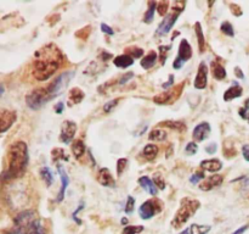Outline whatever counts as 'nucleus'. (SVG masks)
I'll return each instance as SVG.
<instances>
[{
  "instance_id": "nucleus-1",
  "label": "nucleus",
  "mask_w": 249,
  "mask_h": 234,
  "mask_svg": "<svg viewBox=\"0 0 249 234\" xmlns=\"http://www.w3.org/2000/svg\"><path fill=\"white\" fill-rule=\"evenodd\" d=\"M63 60L62 53L55 44H49L36 53L33 76L38 80H48L58 70Z\"/></svg>"
},
{
  "instance_id": "nucleus-2",
  "label": "nucleus",
  "mask_w": 249,
  "mask_h": 234,
  "mask_svg": "<svg viewBox=\"0 0 249 234\" xmlns=\"http://www.w3.org/2000/svg\"><path fill=\"white\" fill-rule=\"evenodd\" d=\"M29 155L28 146L24 141H16L12 144L7 151V162L6 167L2 171L1 178L4 182L15 180L17 178H21L26 173L28 167Z\"/></svg>"
},
{
  "instance_id": "nucleus-3",
  "label": "nucleus",
  "mask_w": 249,
  "mask_h": 234,
  "mask_svg": "<svg viewBox=\"0 0 249 234\" xmlns=\"http://www.w3.org/2000/svg\"><path fill=\"white\" fill-rule=\"evenodd\" d=\"M201 206V202L197 199H194V197H184L180 201V207L177 211V214L173 218L172 226L174 228H180V227L184 226L192 216L197 212V210Z\"/></svg>"
},
{
  "instance_id": "nucleus-4",
  "label": "nucleus",
  "mask_w": 249,
  "mask_h": 234,
  "mask_svg": "<svg viewBox=\"0 0 249 234\" xmlns=\"http://www.w3.org/2000/svg\"><path fill=\"white\" fill-rule=\"evenodd\" d=\"M185 1H175L173 4V12L168 14L167 16L164 17L162 22L158 26L157 31H156V36H167L172 28L174 27V24L177 23L178 19H179L180 14L184 11L185 9Z\"/></svg>"
},
{
  "instance_id": "nucleus-5",
  "label": "nucleus",
  "mask_w": 249,
  "mask_h": 234,
  "mask_svg": "<svg viewBox=\"0 0 249 234\" xmlns=\"http://www.w3.org/2000/svg\"><path fill=\"white\" fill-rule=\"evenodd\" d=\"M73 76H74V71H66V72L57 76V77L46 87L51 99H53V98H56L57 95L62 94V93L65 92V89L68 87L71 80H72Z\"/></svg>"
},
{
  "instance_id": "nucleus-6",
  "label": "nucleus",
  "mask_w": 249,
  "mask_h": 234,
  "mask_svg": "<svg viewBox=\"0 0 249 234\" xmlns=\"http://www.w3.org/2000/svg\"><path fill=\"white\" fill-rule=\"evenodd\" d=\"M50 100H53L49 95L48 89L46 87H41V88H36V89L32 90L29 94H27L26 97V104L29 109L32 110H39L49 102Z\"/></svg>"
},
{
  "instance_id": "nucleus-7",
  "label": "nucleus",
  "mask_w": 249,
  "mask_h": 234,
  "mask_svg": "<svg viewBox=\"0 0 249 234\" xmlns=\"http://www.w3.org/2000/svg\"><path fill=\"white\" fill-rule=\"evenodd\" d=\"M162 209L163 204L160 200L150 199L139 207V214H140V217L142 219H150L152 217H155L156 214H160L162 211Z\"/></svg>"
},
{
  "instance_id": "nucleus-8",
  "label": "nucleus",
  "mask_w": 249,
  "mask_h": 234,
  "mask_svg": "<svg viewBox=\"0 0 249 234\" xmlns=\"http://www.w3.org/2000/svg\"><path fill=\"white\" fill-rule=\"evenodd\" d=\"M192 58V48L187 39H181L179 44V53H178L177 58L173 62V67L175 70H180L185 65L186 61H189Z\"/></svg>"
},
{
  "instance_id": "nucleus-9",
  "label": "nucleus",
  "mask_w": 249,
  "mask_h": 234,
  "mask_svg": "<svg viewBox=\"0 0 249 234\" xmlns=\"http://www.w3.org/2000/svg\"><path fill=\"white\" fill-rule=\"evenodd\" d=\"M182 85H184V83H181L180 85H178L177 88L173 87V88H170V89H168L167 92L160 93V94L156 95V97L153 98V101L158 105L172 104V102H174L175 100L179 98L180 93H181V89H182Z\"/></svg>"
},
{
  "instance_id": "nucleus-10",
  "label": "nucleus",
  "mask_w": 249,
  "mask_h": 234,
  "mask_svg": "<svg viewBox=\"0 0 249 234\" xmlns=\"http://www.w3.org/2000/svg\"><path fill=\"white\" fill-rule=\"evenodd\" d=\"M17 115L12 110L0 109V134L5 133L16 122Z\"/></svg>"
},
{
  "instance_id": "nucleus-11",
  "label": "nucleus",
  "mask_w": 249,
  "mask_h": 234,
  "mask_svg": "<svg viewBox=\"0 0 249 234\" xmlns=\"http://www.w3.org/2000/svg\"><path fill=\"white\" fill-rule=\"evenodd\" d=\"M77 133V124L73 121H65L61 126L60 140L63 144H70Z\"/></svg>"
},
{
  "instance_id": "nucleus-12",
  "label": "nucleus",
  "mask_w": 249,
  "mask_h": 234,
  "mask_svg": "<svg viewBox=\"0 0 249 234\" xmlns=\"http://www.w3.org/2000/svg\"><path fill=\"white\" fill-rule=\"evenodd\" d=\"M208 84V66L204 61H202L198 66L196 78H195L194 87L196 89H204Z\"/></svg>"
},
{
  "instance_id": "nucleus-13",
  "label": "nucleus",
  "mask_w": 249,
  "mask_h": 234,
  "mask_svg": "<svg viewBox=\"0 0 249 234\" xmlns=\"http://www.w3.org/2000/svg\"><path fill=\"white\" fill-rule=\"evenodd\" d=\"M211 132V124L208 122H201V123H198L195 127L194 132H192V136H194V139L196 141H203L208 138Z\"/></svg>"
},
{
  "instance_id": "nucleus-14",
  "label": "nucleus",
  "mask_w": 249,
  "mask_h": 234,
  "mask_svg": "<svg viewBox=\"0 0 249 234\" xmlns=\"http://www.w3.org/2000/svg\"><path fill=\"white\" fill-rule=\"evenodd\" d=\"M224 182V176L221 175H212L208 178L203 180V182L199 184V189L203 190V192H209V190L214 189V188H218L219 185L223 184Z\"/></svg>"
},
{
  "instance_id": "nucleus-15",
  "label": "nucleus",
  "mask_w": 249,
  "mask_h": 234,
  "mask_svg": "<svg viewBox=\"0 0 249 234\" xmlns=\"http://www.w3.org/2000/svg\"><path fill=\"white\" fill-rule=\"evenodd\" d=\"M57 171L58 175H60L61 177V184L62 185H61V189L60 192H58L57 197H56V201L61 202L63 200V197H65L66 190H67L68 184H70V177H68L67 172H66L65 168H63V166L61 165V163H57Z\"/></svg>"
},
{
  "instance_id": "nucleus-16",
  "label": "nucleus",
  "mask_w": 249,
  "mask_h": 234,
  "mask_svg": "<svg viewBox=\"0 0 249 234\" xmlns=\"http://www.w3.org/2000/svg\"><path fill=\"white\" fill-rule=\"evenodd\" d=\"M97 180L101 185L107 188H114L116 187V182H114V178L112 176V173L109 172L108 168H100L99 175H97Z\"/></svg>"
},
{
  "instance_id": "nucleus-17",
  "label": "nucleus",
  "mask_w": 249,
  "mask_h": 234,
  "mask_svg": "<svg viewBox=\"0 0 249 234\" xmlns=\"http://www.w3.org/2000/svg\"><path fill=\"white\" fill-rule=\"evenodd\" d=\"M201 168L203 171H208V172L215 173L223 168V162L218 158H208V160H203L199 163Z\"/></svg>"
},
{
  "instance_id": "nucleus-18",
  "label": "nucleus",
  "mask_w": 249,
  "mask_h": 234,
  "mask_svg": "<svg viewBox=\"0 0 249 234\" xmlns=\"http://www.w3.org/2000/svg\"><path fill=\"white\" fill-rule=\"evenodd\" d=\"M139 184L141 185L142 189H145V192H147L152 196H156L158 194V188L156 187L153 180L150 177H147V176H142V177L139 178Z\"/></svg>"
},
{
  "instance_id": "nucleus-19",
  "label": "nucleus",
  "mask_w": 249,
  "mask_h": 234,
  "mask_svg": "<svg viewBox=\"0 0 249 234\" xmlns=\"http://www.w3.org/2000/svg\"><path fill=\"white\" fill-rule=\"evenodd\" d=\"M134 62H135V60L131 56H129L128 54H122V55L116 56L113 58V63L119 68L130 67V66L134 65Z\"/></svg>"
},
{
  "instance_id": "nucleus-20",
  "label": "nucleus",
  "mask_w": 249,
  "mask_h": 234,
  "mask_svg": "<svg viewBox=\"0 0 249 234\" xmlns=\"http://www.w3.org/2000/svg\"><path fill=\"white\" fill-rule=\"evenodd\" d=\"M85 98L84 92L79 88H72L68 93V101H70V106L72 105H77L79 102L83 101V99Z\"/></svg>"
},
{
  "instance_id": "nucleus-21",
  "label": "nucleus",
  "mask_w": 249,
  "mask_h": 234,
  "mask_svg": "<svg viewBox=\"0 0 249 234\" xmlns=\"http://www.w3.org/2000/svg\"><path fill=\"white\" fill-rule=\"evenodd\" d=\"M212 73H213V77L216 80H223L225 79L228 73H226L225 67H224L221 63H219L218 61H213L212 62Z\"/></svg>"
},
{
  "instance_id": "nucleus-22",
  "label": "nucleus",
  "mask_w": 249,
  "mask_h": 234,
  "mask_svg": "<svg viewBox=\"0 0 249 234\" xmlns=\"http://www.w3.org/2000/svg\"><path fill=\"white\" fill-rule=\"evenodd\" d=\"M242 87H240L238 84H235L232 85V87L229 88V89L224 93V100H225V101H231V100L233 99H237V98H240L241 95H242Z\"/></svg>"
},
{
  "instance_id": "nucleus-23",
  "label": "nucleus",
  "mask_w": 249,
  "mask_h": 234,
  "mask_svg": "<svg viewBox=\"0 0 249 234\" xmlns=\"http://www.w3.org/2000/svg\"><path fill=\"white\" fill-rule=\"evenodd\" d=\"M157 58H158V54L153 50L150 51V53H148L147 55L141 60V66H142V68H145V70H150V68H152L153 66L156 65Z\"/></svg>"
},
{
  "instance_id": "nucleus-24",
  "label": "nucleus",
  "mask_w": 249,
  "mask_h": 234,
  "mask_svg": "<svg viewBox=\"0 0 249 234\" xmlns=\"http://www.w3.org/2000/svg\"><path fill=\"white\" fill-rule=\"evenodd\" d=\"M158 151H160V149L156 144H147V145L143 146L141 154L146 160H153L158 155Z\"/></svg>"
},
{
  "instance_id": "nucleus-25",
  "label": "nucleus",
  "mask_w": 249,
  "mask_h": 234,
  "mask_svg": "<svg viewBox=\"0 0 249 234\" xmlns=\"http://www.w3.org/2000/svg\"><path fill=\"white\" fill-rule=\"evenodd\" d=\"M158 126H163V127H167V128H170V129H175V131H178V132L186 131V123L182 121H172V119H169V121L160 122Z\"/></svg>"
},
{
  "instance_id": "nucleus-26",
  "label": "nucleus",
  "mask_w": 249,
  "mask_h": 234,
  "mask_svg": "<svg viewBox=\"0 0 249 234\" xmlns=\"http://www.w3.org/2000/svg\"><path fill=\"white\" fill-rule=\"evenodd\" d=\"M71 149H72V153H73V155H74L75 158H80L82 156H84L85 151H87L85 144L83 143V140H79V139L73 141Z\"/></svg>"
},
{
  "instance_id": "nucleus-27",
  "label": "nucleus",
  "mask_w": 249,
  "mask_h": 234,
  "mask_svg": "<svg viewBox=\"0 0 249 234\" xmlns=\"http://www.w3.org/2000/svg\"><path fill=\"white\" fill-rule=\"evenodd\" d=\"M195 32H196L197 40H198L199 53H203L204 49H206V39H204V34L203 31H202V26L199 22H196V24H195Z\"/></svg>"
},
{
  "instance_id": "nucleus-28",
  "label": "nucleus",
  "mask_w": 249,
  "mask_h": 234,
  "mask_svg": "<svg viewBox=\"0 0 249 234\" xmlns=\"http://www.w3.org/2000/svg\"><path fill=\"white\" fill-rule=\"evenodd\" d=\"M167 138V132L162 128H155L148 134V139L151 141H163Z\"/></svg>"
},
{
  "instance_id": "nucleus-29",
  "label": "nucleus",
  "mask_w": 249,
  "mask_h": 234,
  "mask_svg": "<svg viewBox=\"0 0 249 234\" xmlns=\"http://www.w3.org/2000/svg\"><path fill=\"white\" fill-rule=\"evenodd\" d=\"M157 6H158V2H156V1L148 2V9H147V11H146L145 16H143V22H146V23H151V22L153 21V19H155V12H156V10H157Z\"/></svg>"
},
{
  "instance_id": "nucleus-30",
  "label": "nucleus",
  "mask_w": 249,
  "mask_h": 234,
  "mask_svg": "<svg viewBox=\"0 0 249 234\" xmlns=\"http://www.w3.org/2000/svg\"><path fill=\"white\" fill-rule=\"evenodd\" d=\"M211 229H212V226L194 223L191 224V227H190V234H207L211 232Z\"/></svg>"
},
{
  "instance_id": "nucleus-31",
  "label": "nucleus",
  "mask_w": 249,
  "mask_h": 234,
  "mask_svg": "<svg viewBox=\"0 0 249 234\" xmlns=\"http://www.w3.org/2000/svg\"><path fill=\"white\" fill-rule=\"evenodd\" d=\"M40 176H41V179L45 182V184L48 185V187H50L51 184L53 183V172H51V170L49 167H41L40 168Z\"/></svg>"
},
{
  "instance_id": "nucleus-32",
  "label": "nucleus",
  "mask_w": 249,
  "mask_h": 234,
  "mask_svg": "<svg viewBox=\"0 0 249 234\" xmlns=\"http://www.w3.org/2000/svg\"><path fill=\"white\" fill-rule=\"evenodd\" d=\"M28 234H46L45 228H44L43 224L40 223L39 219H36V221L32 223V226L29 227Z\"/></svg>"
},
{
  "instance_id": "nucleus-33",
  "label": "nucleus",
  "mask_w": 249,
  "mask_h": 234,
  "mask_svg": "<svg viewBox=\"0 0 249 234\" xmlns=\"http://www.w3.org/2000/svg\"><path fill=\"white\" fill-rule=\"evenodd\" d=\"M51 156H53V160L55 161V162L56 161H60V160H63V161L70 160V157H68V154H66V151L61 148L53 149V153H51Z\"/></svg>"
},
{
  "instance_id": "nucleus-34",
  "label": "nucleus",
  "mask_w": 249,
  "mask_h": 234,
  "mask_svg": "<svg viewBox=\"0 0 249 234\" xmlns=\"http://www.w3.org/2000/svg\"><path fill=\"white\" fill-rule=\"evenodd\" d=\"M220 31L223 32L224 34H226L228 37H233L235 36V31H233V26L230 23V22H224L220 26Z\"/></svg>"
},
{
  "instance_id": "nucleus-35",
  "label": "nucleus",
  "mask_w": 249,
  "mask_h": 234,
  "mask_svg": "<svg viewBox=\"0 0 249 234\" xmlns=\"http://www.w3.org/2000/svg\"><path fill=\"white\" fill-rule=\"evenodd\" d=\"M143 229V226H126L123 229V234H140Z\"/></svg>"
},
{
  "instance_id": "nucleus-36",
  "label": "nucleus",
  "mask_w": 249,
  "mask_h": 234,
  "mask_svg": "<svg viewBox=\"0 0 249 234\" xmlns=\"http://www.w3.org/2000/svg\"><path fill=\"white\" fill-rule=\"evenodd\" d=\"M134 209H135V199H134L131 195H129L128 199H126V204H125V207H124V211H125V214H130L134 212Z\"/></svg>"
},
{
  "instance_id": "nucleus-37",
  "label": "nucleus",
  "mask_w": 249,
  "mask_h": 234,
  "mask_svg": "<svg viewBox=\"0 0 249 234\" xmlns=\"http://www.w3.org/2000/svg\"><path fill=\"white\" fill-rule=\"evenodd\" d=\"M204 178H206V176H204V171H197L196 173H194V175L190 177V183H192V184H197V183H199L201 180H204Z\"/></svg>"
},
{
  "instance_id": "nucleus-38",
  "label": "nucleus",
  "mask_w": 249,
  "mask_h": 234,
  "mask_svg": "<svg viewBox=\"0 0 249 234\" xmlns=\"http://www.w3.org/2000/svg\"><path fill=\"white\" fill-rule=\"evenodd\" d=\"M126 166H128L126 158H118V161H117V176H122V173L125 171Z\"/></svg>"
},
{
  "instance_id": "nucleus-39",
  "label": "nucleus",
  "mask_w": 249,
  "mask_h": 234,
  "mask_svg": "<svg viewBox=\"0 0 249 234\" xmlns=\"http://www.w3.org/2000/svg\"><path fill=\"white\" fill-rule=\"evenodd\" d=\"M126 54H128L129 56H131V58L135 60V58H141V56L143 55V50L140 48H128V50H126Z\"/></svg>"
},
{
  "instance_id": "nucleus-40",
  "label": "nucleus",
  "mask_w": 249,
  "mask_h": 234,
  "mask_svg": "<svg viewBox=\"0 0 249 234\" xmlns=\"http://www.w3.org/2000/svg\"><path fill=\"white\" fill-rule=\"evenodd\" d=\"M197 151H198V146H197L196 141H190V143L186 145V148H185V153H186V155L189 156L195 155Z\"/></svg>"
},
{
  "instance_id": "nucleus-41",
  "label": "nucleus",
  "mask_w": 249,
  "mask_h": 234,
  "mask_svg": "<svg viewBox=\"0 0 249 234\" xmlns=\"http://www.w3.org/2000/svg\"><path fill=\"white\" fill-rule=\"evenodd\" d=\"M119 102V99H113V100H109V101H107L106 104L104 105V111L106 112V114H109V112H112L114 110V107L118 105Z\"/></svg>"
},
{
  "instance_id": "nucleus-42",
  "label": "nucleus",
  "mask_w": 249,
  "mask_h": 234,
  "mask_svg": "<svg viewBox=\"0 0 249 234\" xmlns=\"http://www.w3.org/2000/svg\"><path fill=\"white\" fill-rule=\"evenodd\" d=\"M153 183H155L156 187H157L158 189H164L165 188V182L160 173H156V175L153 176Z\"/></svg>"
},
{
  "instance_id": "nucleus-43",
  "label": "nucleus",
  "mask_w": 249,
  "mask_h": 234,
  "mask_svg": "<svg viewBox=\"0 0 249 234\" xmlns=\"http://www.w3.org/2000/svg\"><path fill=\"white\" fill-rule=\"evenodd\" d=\"M238 114H240V116L242 117L243 119H247V121L249 122V99L246 100L245 106H243L242 109L238 111Z\"/></svg>"
},
{
  "instance_id": "nucleus-44",
  "label": "nucleus",
  "mask_w": 249,
  "mask_h": 234,
  "mask_svg": "<svg viewBox=\"0 0 249 234\" xmlns=\"http://www.w3.org/2000/svg\"><path fill=\"white\" fill-rule=\"evenodd\" d=\"M169 50H170V45L160 46V51L162 53V56H160V62H162V65H164L165 61H167V54Z\"/></svg>"
},
{
  "instance_id": "nucleus-45",
  "label": "nucleus",
  "mask_w": 249,
  "mask_h": 234,
  "mask_svg": "<svg viewBox=\"0 0 249 234\" xmlns=\"http://www.w3.org/2000/svg\"><path fill=\"white\" fill-rule=\"evenodd\" d=\"M168 6H169V2L168 1H162V2H158V6H157V10H158V14L160 15V16H163V15L167 12L168 10Z\"/></svg>"
},
{
  "instance_id": "nucleus-46",
  "label": "nucleus",
  "mask_w": 249,
  "mask_h": 234,
  "mask_svg": "<svg viewBox=\"0 0 249 234\" xmlns=\"http://www.w3.org/2000/svg\"><path fill=\"white\" fill-rule=\"evenodd\" d=\"M6 234H28V229L23 228V227L15 226V228Z\"/></svg>"
},
{
  "instance_id": "nucleus-47",
  "label": "nucleus",
  "mask_w": 249,
  "mask_h": 234,
  "mask_svg": "<svg viewBox=\"0 0 249 234\" xmlns=\"http://www.w3.org/2000/svg\"><path fill=\"white\" fill-rule=\"evenodd\" d=\"M216 150H218V145H216V143H211L206 146V151H207V154H209V155H213V154H215Z\"/></svg>"
},
{
  "instance_id": "nucleus-48",
  "label": "nucleus",
  "mask_w": 249,
  "mask_h": 234,
  "mask_svg": "<svg viewBox=\"0 0 249 234\" xmlns=\"http://www.w3.org/2000/svg\"><path fill=\"white\" fill-rule=\"evenodd\" d=\"M133 77H134V72H126L125 75L119 79V84H125V83L129 82Z\"/></svg>"
},
{
  "instance_id": "nucleus-49",
  "label": "nucleus",
  "mask_w": 249,
  "mask_h": 234,
  "mask_svg": "<svg viewBox=\"0 0 249 234\" xmlns=\"http://www.w3.org/2000/svg\"><path fill=\"white\" fill-rule=\"evenodd\" d=\"M173 85H174V76L170 75L168 82H165L164 84L162 85V88L163 89H170V88H173Z\"/></svg>"
},
{
  "instance_id": "nucleus-50",
  "label": "nucleus",
  "mask_w": 249,
  "mask_h": 234,
  "mask_svg": "<svg viewBox=\"0 0 249 234\" xmlns=\"http://www.w3.org/2000/svg\"><path fill=\"white\" fill-rule=\"evenodd\" d=\"M101 29H102V32H104V33L108 34V36H113V34H114L113 29H112L111 27H109L108 24H106V23H101Z\"/></svg>"
},
{
  "instance_id": "nucleus-51",
  "label": "nucleus",
  "mask_w": 249,
  "mask_h": 234,
  "mask_svg": "<svg viewBox=\"0 0 249 234\" xmlns=\"http://www.w3.org/2000/svg\"><path fill=\"white\" fill-rule=\"evenodd\" d=\"M113 58V56H112V54L107 53V51H102L99 56V58H101V61H108L109 58Z\"/></svg>"
},
{
  "instance_id": "nucleus-52",
  "label": "nucleus",
  "mask_w": 249,
  "mask_h": 234,
  "mask_svg": "<svg viewBox=\"0 0 249 234\" xmlns=\"http://www.w3.org/2000/svg\"><path fill=\"white\" fill-rule=\"evenodd\" d=\"M63 110H65V104H63L62 101L57 102V104L55 105V112H56V114H58V115L62 114Z\"/></svg>"
},
{
  "instance_id": "nucleus-53",
  "label": "nucleus",
  "mask_w": 249,
  "mask_h": 234,
  "mask_svg": "<svg viewBox=\"0 0 249 234\" xmlns=\"http://www.w3.org/2000/svg\"><path fill=\"white\" fill-rule=\"evenodd\" d=\"M242 154L243 157H245L246 161H249V145H245L242 148Z\"/></svg>"
},
{
  "instance_id": "nucleus-54",
  "label": "nucleus",
  "mask_w": 249,
  "mask_h": 234,
  "mask_svg": "<svg viewBox=\"0 0 249 234\" xmlns=\"http://www.w3.org/2000/svg\"><path fill=\"white\" fill-rule=\"evenodd\" d=\"M83 209H84V202L80 201V204H79V206H78V209L75 210L74 212H73V218H74V221H75V219H77V214H79L80 210H83Z\"/></svg>"
},
{
  "instance_id": "nucleus-55",
  "label": "nucleus",
  "mask_w": 249,
  "mask_h": 234,
  "mask_svg": "<svg viewBox=\"0 0 249 234\" xmlns=\"http://www.w3.org/2000/svg\"><path fill=\"white\" fill-rule=\"evenodd\" d=\"M248 228H249V224H246V226L241 227V228H238L237 231H236V232H233L232 234H243V233H245L246 231H247Z\"/></svg>"
},
{
  "instance_id": "nucleus-56",
  "label": "nucleus",
  "mask_w": 249,
  "mask_h": 234,
  "mask_svg": "<svg viewBox=\"0 0 249 234\" xmlns=\"http://www.w3.org/2000/svg\"><path fill=\"white\" fill-rule=\"evenodd\" d=\"M235 75L237 76L238 78H243V77H245V75H243V72H242V71H241L240 67H236L235 68Z\"/></svg>"
},
{
  "instance_id": "nucleus-57",
  "label": "nucleus",
  "mask_w": 249,
  "mask_h": 234,
  "mask_svg": "<svg viewBox=\"0 0 249 234\" xmlns=\"http://www.w3.org/2000/svg\"><path fill=\"white\" fill-rule=\"evenodd\" d=\"M179 234H190V228H186V229H184V231H182L181 233H179Z\"/></svg>"
},
{
  "instance_id": "nucleus-58",
  "label": "nucleus",
  "mask_w": 249,
  "mask_h": 234,
  "mask_svg": "<svg viewBox=\"0 0 249 234\" xmlns=\"http://www.w3.org/2000/svg\"><path fill=\"white\" fill-rule=\"evenodd\" d=\"M126 223H128V218H125V217H123V218H122V224H124V226H125Z\"/></svg>"
},
{
  "instance_id": "nucleus-59",
  "label": "nucleus",
  "mask_w": 249,
  "mask_h": 234,
  "mask_svg": "<svg viewBox=\"0 0 249 234\" xmlns=\"http://www.w3.org/2000/svg\"><path fill=\"white\" fill-rule=\"evenodd\" d=\"M2 93H4V87H2V85L0 84V95H1Z\"/></svg>"
}]
</instances>
